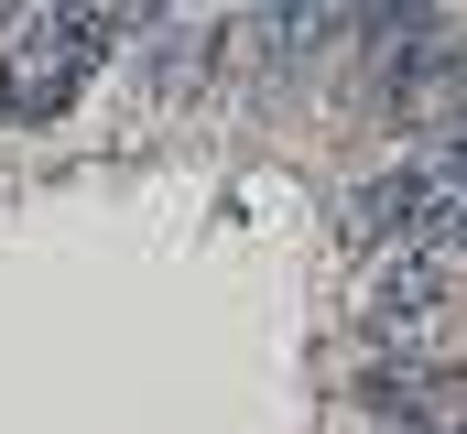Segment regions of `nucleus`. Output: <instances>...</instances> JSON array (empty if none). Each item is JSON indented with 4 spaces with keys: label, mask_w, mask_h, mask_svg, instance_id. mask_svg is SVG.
<instances>
[{
    "label": "nucleus",
    "mask_w": 467,
    "mask_h": 434,
    "mask_svg": "<svg viewBox=\"0 0 467 434\" xmlns=\"http://www.w3.org/2000/svg\"><path fill=\"white\" fill-rule=\"evenodd\" d=\"M11 119H22V108H11V77H0V130H11Z\"/></svg>",
    "instance_id": "obj_4"
},
{
    "label": "nucleus",
    "mask_w": 467,
    "mask_h": 434,
    "mask_svg": "<svg viewBox=\"0 0 467 434\" xmlns=\"http://www.w3.org/2000/svg\"><path fill=\"white\" fill-rule=\"evenodd\" d=\"M109 44H130L109 22V0H44L11 44H0V77H11V108L22 119H66L77 88L109 66Z\"/></svg>",
    "instance_id": "obj_1"
},
{
    "label": "nucleus",
    "mask_w": 467,
    "mask_h": 434,
    "mask_svg": "<svg viewBox=\"0 0 467 434\" xmlns=\"http://www.w3.org/2000/svg\"><path fill=\"white\" fill-rule=\"evenodd\" d=\"M207 66H218V0H174V11L152 22V88L185 98Z\"/></svg>",
    "instance_id": "obj_3"
},
{
    "label": "nucleus",
    "mask_w": 467,
    "mask_h": 434,
    "mask_svg": "<svg viewBox=\"0 0 467 434\" xmlns=\"http://www.w3.org/2000/svg\"><path fill=\"white\" fill-rule=\"evenodd\" d=\"M467 283V261L424 228V239H391V250H369V272H358V326H380V336H402V326H424L446 294Z\"/></svg>",
    "instance_id": "obj_2"
}]
</instances>
